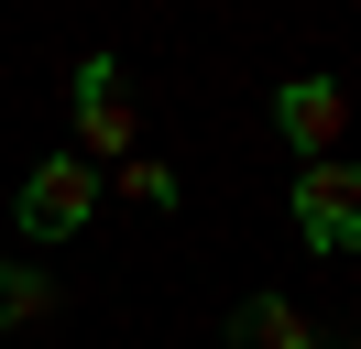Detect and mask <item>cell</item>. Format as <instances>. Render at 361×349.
I'll return each mask as SVG.
<instances>
[{"mask_svg":"<svg viewBox=\"0 0 361 349\" xmlns=\"http://www.w3.org/2000/svg\"><path fill=\"white\" fill-rule=\"evenodd\" d=\"M274 131L295 142V164H329L339 131H350V87L339 77H285L274 87Z\"/></svg>","mask_w":361,"mask_h":349,"instance_id":"cell-4","label":"cell"},{"mask_svg":"<svg viewBox=\"0 0 361 349\" xmlns=\"http://www.w3.org/2000/svg\"><path fill=\"white\" fill-rule=\"evenodd\" d=\"M132 87H121V55L77 65V164H132Z\"/></svg>","mask_w":361,"mask_h":349,"instance_id":"cell-3","label":"cell"},{"mask_svg":"<svg viewBox=\"0 0 361 349\" xmlns=\"http://www.w3.org/2000/svg\"><path fill=\"white\" fill-rule=\"evenodd\" d=\"M0 273H11V262H0Z\"/></svg>","mask_w":361,"mask_h":349,"instance_id":"cell-8","label":"cell"},{"mask_svg":"<svg viewBox=\"0 0 361 349\" xmlns=\"http://www.w3.org/2000/svg\"><path fill=\"white\" fill-rule=\"evenodd\" d=\"M295 240L307 251H361V164L350 153H329V164H307L295 174Z\"/></svg>","mask_w":361,"mask_h":349,"instance_id":"cell-2","label":"cell"},{"mask_svg":"<svg viewBox=\"0 0 361 349\" xmlns=\"http://www.w3.org/2000/svg\"><path fill=\"white\" fill-rule=\"evenodd\" d=\"M55 305V273H33V262H11V273H0V327H33Z\"/></svg>","mask_w":361,"mask_h":349,"instance_id":"cell-7","label":"cell"},{"mask_svg":"<svg viewBox=\"0 0 361 349\" xmlns=\"http://www.w3.org/2000/svg\"><path fill=\"white\" fill-rule=\"evenodd\" d=\"M99 186H110V196H132V208H176V164H164V153H132V164H110V174H99Z\"/></svg>","mask_w":361,"mask_h":349,"instance_id":"cell-6","label":"cell"},{"mask_svg":"<svg viewBox=\"0 0 361 349\" xmlns=\"http://www.w3.org/2000/svg\"><path fill=\"white\" fill-rule=\"evenodd\" d=\"M99 164H77V153H44V164L23 174V196H11V218H23V240H77L99 218Z\"/></svg>","mask_w":361,"mask_h":349,"instance_id":"cell-1","label":"cell"},{"mask_svg":"<svg viewBox=\"0 0 361 349\" xmlns=\"http://www.w3.org/2000/svg\"><path fill=\"white\" fill-rule=\"evenodd\" d=\"M230 349H329V338H317L307 305H285V295H241V305H230Z\"/></svg>","mask_w":361,"mask_h":349,"instance_id":"cell-5","label":"cell"}]
</instances>
